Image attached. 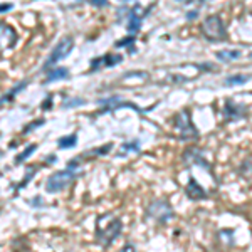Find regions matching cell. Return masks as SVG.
<instances>
[{
    "label": "cell",
    "instance_id": "cell-24",
    "mask_svg": "<svg viewBox=\"0 0 252 252\" xmlns=\"http://www.w3.org/2000/svg\"><path fill=\"white\" fill-rule=\"evenodd\" d=\"M42 125H44V120H39V121L35 120V121H32L31 125H27L26 128H24V133H31L34 128H37V126H42Z\"/></svg>",
    "mask_w": 252,
    "mask_h": 252
},
{
    "label": "cell",
    "instance_id": "cell-9",
    "mask_svg": "<svg viewBox=\"0 0 252 252\" xmlns=\"http://www.w3.org/2000/svg\"><path fill=\"white\" fill-rule=\"evenodd\" d=\"M15 42H17V34H15V31L12 29L9 24H3L0 22V49H10L15 46Z\"/></svg>",
    "mask_w": 252,
    "mask_h": 252
},
{
    "label": "cell",
    "instance_id": "cell-25",
    "mask_svg": "<svg viewBox=\"0 0 252 252\" xmlns=\"http://www.w3.org/2000/svg\"><path fill=\"white\" fill-rule=\"evenodd\" d=\"M89 2H91V5H94V7H108L109 5L108 0H89Z\"/></svg>",
    "mask_w": 252,
    "mask_h": 252
},
{
    "label": "cell",
    "instance_id": "cell-8",
    "mask_svg": "<svg viewBox=\"0 0 252 252\" xmlns=\"http://www.w3.org/2000/svg\"><path fill=\"white\" fill-rule=\"evenodd\" d=\"M247 113V108L244 104L234 103L232 99H227L225 104H223V118L227 121H232V120H239V118H244Z\"/></svg>",
    "mask_w": 252,
    "mask_h": 252
},
{
    "label": "cell",
    "instance_id": "cell-31",
    "mask_svg": "<svg viewBox=\"0 0 252 252\" xmlns=\"http://www.w3.org/2000/svg\"><path fill=\"white\" fill-rule=\"evenodd\" d=\"M178 2H184V0H178ZM187 2H189V0H187Z\"/></svg>",
    "mask_w": 252,
    "mask_h": 252
},
{
    "label": "cell",
    "instance_id": "cell-30",
    "mask_svg": "<svg viewBox=\"0 0 252 252\" xmlns=\"http://www.w3.org/2000/svg\"><path fill=\"white\" fill-rule=\"evenodd\" d=\"M129 249L133 251V249H135V247H133V246H129V244H128V246H125V247H123V251H129Z\"/></svg>",
    "mask_w": 252,
    "mask_h": 252
},
{
    "label": "cell",
    "instance_id": "cell-27",
    "mask_svg": "<svg viewBox=\"0 0 252 252\" xmlns=\"http://www.w3.org/2000/svg\"><path fill=\"white\" fill-rule=\"evenodd\" d=\"M32 173H34V168H29V173H27V177L22 180V184L19 185V189H22V187H26V185H27V182H29V178L32 177Z\"/></svg>",
    "mask_w": 252,
    "mask_h": 252
},
{
    "label": "cell",
    "instance_id": "cell-6",
    "mask_svg": "<svg viewBox=\"0 0 252 252\" xmlns=\"http://www.w3.org/2000/svg\"><path fill=\"white\" fill-rule=\"evenodd\" d=\"M146 214L155 219L157 222L166 223L173 217V207L166 200H153L152 204L148 205V209H146Z\"/></svg>",
    "mask_w": 252,
    "mask_h": 252
},
{
    "label": "cell",
    "instance_id": "cell-29",
    "mask_svg": "<svg viewBox=\"0 0 252 252\" xmlns=\"http://www.w3.org/2000/svg\"><path fill=\"white\" fill-rule=\"evenodd\" d=\"M187 17H189V19H195V17H198V10L189 12V14H187Z\"/></svg>",
    "mask_w": 252,
    "mask_h": 252
},
{
    "label": "cell",
    "instance_id": "cell-22",
    "mask_svg": "<svg viewBox=\"0 0 252 252\" xmlns=\"http://www.w3.org/2000/svg\"><path fill=\"white\" fill-rule=\"evenodd\" d=\"M133 42H135V35H128V37H126V39H123V40H118V42L115 44V46L116 47H123V46H129V47H131V44Z\"/></svg>",
    "mask_w": 252,
    "mask_h": 252
},
{
    "label": "cell",
    "instance_id": "cell-2",
    "mask_svg": "<svg viewBox=\"0 0 252 252\" xmlns=\"http://www.w3.org/2000/svg\"><path fill=\"white\" fill-rule=\"evenodd\" d=\"M78 168H74V165H69L67 170H61V172L52 173L46 182V192L58 193L61 190L67 189L78 178Z\"/></svg>",
    "mask_w": 252,
    "mask_h": 252
},
{
    "label": "cell",
    "instance_id": "cell-23",
    "mask_svg": "<svg viewBox=\"0 0 252 252\" xmlns=\"http://www.w3.org/2000/svg\"><path fill=\"white\" fill-rule=\"evenodd\" d=\"M111 148H113V145H111V143H108L106 146H101V148H97V150H93L91 155H106V153H108Z\"/></svg>",
    "mask_w": 252,
    "mask_h": 252
},
{
    "label": "cell",
    "instance_id": "cell-4",
    "mask_svg": "<svg viewBox=\"0 0 252 252\" xmlns=\"http://www.w3.org/2000/svg\"><path fill=\"white\" fill-rule=\"evenodd\" d=\"M121 229H123V223H121L120 219L109 215V222L104 227L101 225L99 222H97L96 237H97V241H99L101 246L109 247L113 242H115V239L118 237V235L121 234Z\"/></svg>",
    "mask_w": 252,
    "mask_h": 252
},
{
    "label": "cell",
    "instance_id": "cell-10",
    "mask_svg": "<svg viewBox=\"0 0 252 252\" xmlns=\"http://www.w3.org/2000/svg\"><path fill=\"white\" fill-rule=\"evenodd\" d=\"M123 61V56L120 54H106V56H101V58H96L91 61V67L89 71H97L101 67H113L116 64H120Z\"/></svg>",
    "mask_w": 252,
    "mask_h": 252
},
{
    "label": "cell",
    "instance_id": "cell-19",
    "mask_svg": "<svg viewBox=\"0 0 252 252\" xmlns=\"http://www.w3.org/2000/svg\"><path fill=\"white\" fill-rule=\"evenodd\" d=\"M35 148H37V145H31V146H27L26 150H24L22 153H20V155L15 158V163H22L24 160H27V158H29V155L32 152H35Z\"/></svg>",
    "mask_w": 252,
    "mask_h": 252
},
{
    "label": "cell",
    "instance_id": "cell-28",
    "mask_svg": "<svg viewBox=\"0 0 252 252\" xmlns=\"http://www.w3.org/2000/svg\"><path fill=\"white\" fill-rule=\"evenodd\" d=\"M49 108H52V96H47L42 104V109H49Z\"/></svg>",
    "mask_w": 252,
    "mask_h": 252
},
{
    "label": "cell",
    "instance_id": "cell-15",
    "mask_svg": "<svg viewBox=\"0 0 252 252\" xmlns=\"http://www.w3.org/2000/svg\"><path fill=\"white\" fill-rule=\"evenodd\" d=\"M249 79H251V76H249V74H235V76H229V78L223 81V84H225V86H235V84H246Z\"/></svg>",
    "mask_w": 252,
    "mask_h": 252
},
{
    "label": "cell",
    "instance_id": "cell-17",
    "mask_svg": "<svg viewBox=\"0 0 252 252\" xmlns=\"http://www.w3.org/2000/svg\"><path fill=\"white\" fill-rule=\"evenodd\" d=\"M76 143H78V135H76V133H72V135H69V136H64V138H59V141H58L59 148H72Z\"/></svg>",
    "mask_w": 252,
    "mask_h": 252
},
{
    "label": "cell",
    "instance_id": "cell-1",
    "mask_svg": "<svg viewBox=\"0 0 252 252\" xmlns=\"http://www.w3.org/2000/svg\"><path fill=\"white\" fill-rule=\"evenodd\" d=\"M200 32L204 34V37L210 42H220V40L227 39V29L225 24L220 15L214 14L204 19V22L200 24Z\"/></svg>",
    "mask_w": 252,
    "mask_h": 252
},
{
    "label": "cell",
    "instance_id": "cell-18",
    "mask_svg": "<svg viewBox=\"0 0 252 252\" xmlns=\"http://www.w3.org/2000/svg\"><path fill=\"white\" fill-rule=\"evenodd\" d=\"M58 2L61 3V7H63V9L71 10V9H76V7L83 5L84 0H58Z\"/></svg>",
    "mask_w": 252,
    "mask_h": 252
},
{
    "label": "cell",
    "instance_id": "cell-13",
    "mask_svg": "<svg viewBox=\"0 0 252 252\" xmlns=\"http://www.w3.org/2000/svg\"><path fill=\"white\" fill-rule=\"evenodd\" d=\"M69 78V71L66 67H56V69H51L47 72V78L44 79V83L49 84V83H54V81H59V79H66Z\"/></svg>",
    "mask_w": 252,
    "mask_h": 252
},
{
    "label": "cell",
    "instance_id": "cell-16",
    "mask_svg": "<svg viewBox=\"0 0 252 252\" xmlns=\"http://www.w3.org/2000/svg\"><path fill=\"white\" fill-rule=\"evenodd\" d=\"M241 58V51H222L217 52V59H220L222 63H232V61Z\"/></svg>",
    "mask_w": 252,
    "mask_h": 252
},
{
    "label": "cell",
    "instance_id": "cell-5",
    "mask_svg": "<svg viewBox=\"0 0 252 252\" xmlns=\"http://www.w3.org/2000/svg\"><path fill=\"white\" fill-rule=\"evenodd\" d=\"M72 47H74V39L72 37H64L61 39L58 44H56V47L52 49V52L49 54V58L46 61V64L42 66L44 71H47V69H51L52 66H56V64L59 63V61H63L64 58H67L69 54H71Z\"/></svg>",
    "mask_w": 252,
    "mask_h": 252
},
{
    "label": "cell",
    "instance_id": "cell-11",
    "mask_svg": "<svg viewBox=\"0 0 252 252\" xmlns=\"http://www.w3.org/2000/svg\"><path fill=\"white\" fill-rule=\"evenodd\" d=\"M185 193L189 195V198H192V200H204V198H207V192L197 184V180H195L193 177L189 178V184L185 187Z\"/></svg>",
    "mask_w": 252,
    "mask_h": 252
},
{
    "label": "cell",
    "instance_id": "cell-3",
    "mask_svg": "<svg viewBox=\"0 0 252 252\" xmlns=\"http://www.w3.org/2000/svg\"><path fill=\"white\" fill-rule=\"evenodd\" d=\"M173 128L180 140H197L198 138V131L192 123L189 109H182L173 116Z\"/></svg>",
    "mask_w": 252,
    "mask_h": 252
},
{
    "label": "cell",
    "instance_id": "cell-12",
    "mask_svg": "<svg viewBox=\"0 0 252 252\" xmlns=\"http://www.w3.org/2000/svg\"><path fill=\"white\" fill-rule=\"evenodd\" d=\"M184 160L187 161V163H195V165H200V166H205V168H210L209 163L204 160V157L200 155V152H197L195 148H190L187 150V152L184 153Z\"/></svg>",
    "mask_w": 252,
    "mask_h": 252
},
{
    "label": "cell",
    "instance_id": "cell-14",
    "mask_svg": "<svg viewBox=\"0 0 252 252\" xmlns=\"http://www.w3.org/2000/svg\"><path fill=\"white\" fill-rule=\"evenodd\" d=\"M27 84H29V81H24V83H20V84H19V86H15L14 89H12V91H10V93H7V94H5V96H2V97H0V106H2V104H5V103H7V101H12V99H14V97H15V96H17V94H19V93H20V91H22V89H24V88H26V86H27Z\"/></svg>",
    "mask_w": 252,
    "mask_h": 252
},
{
    "label": "cell",
    "instance_id": "cell-21",
    "mask_svg": "<svg viewBox=\"0 0 252 252\" xmlns=\"http://www.w3.org/2000/svg\"><path fill=\"white\" fill-rule=\"evenodd\" d=\"M84 104V99H81V97H74V99H69L66 103H63V108H76V106H83Z\"/></svg>",
    "mask_w": 252,
    "mask_h": 252
},
{
    "label": "cell",
    "instance_id": "cell-7",
    "mask_svg": "<svg viewBox=\"0 0 252 252\" xmlns=\"http://www.w3.org/2000/svg\"><path fill=\"white\" fill-rule=\"evenodd\" d=\"M148 10H145L141 5H133L131 9L128 12V26H126V29H128L129 34H136L138 31H140L141 27V20H143L146 15H148Z\"/></svg>",
    "mask_w": 252,
    "mask_h": 252
},
{
    "label": "cell",
    "instance_id": "cell-20",
    "mask_svg": "<svg viewBox=\"0 0 252 252\" xmlns=\"http://www.w3.org/2000/svg\"><path fill=\"white\" fill-rule=\"evenodd\" d=\"M121 152H140V143L138 141H128L121 146Z\"/></svg>",
    "mask_w": 252,
    "mask_h": 252
},
{
    "label": "cell",
    "instance_id": "cell-26",
    "mask_svg": "<svg viewBox=\"0 0 252 252\" xmlns=\"http://www.w3.org/2000/svg\"><path fill=\"white\" fill-rule=\"evenodd\" d=\"M14 9V5L12 3H0V14H3V12H9Z\"/></svg>",
    "mask_w": 252,
    "mask_h": 252
}]
</instances>
